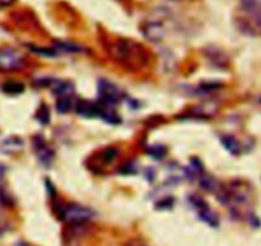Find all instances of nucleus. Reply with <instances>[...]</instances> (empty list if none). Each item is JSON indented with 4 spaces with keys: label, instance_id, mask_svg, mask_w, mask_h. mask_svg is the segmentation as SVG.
<instances>
[{
    "label": "nucleus",
    "instance_id": "nucleus-23",
    "mask_svg": "<svg viewBox=\"0 0 261 246\" xmlns=\"http://www.w3.org/2000/svg\"><path fill=\"white\" fill-rule=\"evenodd\" d=\"M260 101H261V100H260Z\"/></svg>",
    "mask_w": 261,
    "mask_h": 246
},
{
    "label": "nucleus",
    "instance_id": "nucleus-17",
    "mask_svg": "<svg viewBox=\"0 0 261 246\" xmlns=\"http://www.w3.org/2000/svg\"><path fill=\"white\" fill-rule=\"evenodd\" d=\"M37 119L40 120L42 124H47L48 120H50V112H48V109L46 106L41 107V110L37 114Z\"/></svg>",
    "mask_w": 261,
    "mask_h": 246
},
{
    "label": "nucleus",
    "instance_id": "nucleus-14",
    "mask_svg": "<svg viewBox=\"0 0 261 246\" xmlns=\"http://www.w3.org/2000/svg\"><path fill=\"white\" fill-rule=\"evenodd\" d=\"M250 15H251V18H250L249 22L246 23L247 30H249L250 32L259 33V35H261V12Z\"/></svg>",
    "mask_w": 261,
    "mask_h": 246
},
{
    "label": "nucleus",
    "instance_id": "nucleus-13",
    "mask_svg": "<svg viewBox=\"0 0 261 246\" xmlns=\"http://www.w3.org/2000/svg\"><path fill=\"white\" fill-rule=\"evenodd\" d=\"M241 7L247 14H255L261 12V0H240Z\"/></svg>",
    "mask_w": 261,
    "mask_h": 246
},
{
    "label": "nucleus",
    "instance_id": "nucleus-9",
    "mask_svg": "<svg viewBox=\"0 0 261 246\" xmlns=\"http://www.w3.org/2000/svg\"><path fill=\"white\" fill-rule=\"evenodd\" d=\"M198 212H199V217H200L204 222H206V224L211 225V226H218V222H219L218 216H217V214L214 213L208 206L199 209Z\"/></svg>",
    "mask_w": 261,
    "mask_h": 246
},
{
    "label": "nucleus",
    "instance_id": "nucleus-4",
    "mask_svg": "<svg viewBox=\"0 0 261 246\" xmlns=\"http://www.w3.org/2000/svg\"><path fill=\"white\" fill-rule=\"evenodd\" d=\"M23 66V58L10 47L0 48V71L19 70Z\"/></svg>",
    "mask_w": 261,
    "mask_h": 246
},
{
    "label": "nucleus",
    "instance_id": "nucleus-3",
    "mask_svg": "<svg viewBox=\"0 0 261 246\" xmlns=\"http://www.w3.org/2000/svg\"><path fill=\"white\" fill-rule=\"evenodd\" d=\"M98 96L102 104L109 105V106H114V105L119 104L122 100L121 89L116 86V84L111 83L109 81H99L98 83Z\"/></svg>",
    "mask_w": 261,
    "mask_h": 246
},
{
    "label": "nucleus",
    "instance_id": "nucleus-8",
    "mask_svg": "<svg viewBox=\"0 0 261 246\" xmlns=\"http://www.w3.org/2000/svg\"><path fill=\"white\" fill-rule=\"evenodd\" d=\"M55 51H59V53H66V54H79L83 53L84 48L82 46L75 45L73 42H64V41H59V42L55 43Z\"/></svg>",
    "mask_w": 261,
    "mask_h": 246
},
{
    "label": "nucleus",
    "instance_id": "nucleus-7",
    "mask_svg": "<svg viewBox=\"0 0 261 246\" xmlns=\"http://www.w3.org/2000/svg\"><path fill=\"white\" fill-rule=\"evenodd\" d=\"M22 147H23L22 139H19V138L17 137L8 138V139H5L4 142L2 143V145H0V148H2L5 153L18 152V151L22 150Z\"/></svg>",
    "mask_w": 261,
    "mask_h": 246
},
{
    "label": "nucleus",
    "instance_id": "nucleus-2",
    "mask_svg": "<svg viewBox=\"0 0 261 246\" xmlns=\"http://www.w3.org/2000/svg\"><path fill=\"white\" fill-rule=\"evenodd\" d=\"M59 216L63 221L74 225H82L91 221L94 213L89 208L79 204H65L59 208Z\"/></svg>",
    "mask_w": 261,
    "mask_h": 246
},
{
    "label": "nucleus",
    "instance_id": "nucleus-10",
    "mask_svg": "<svg viewBox=\"0 0 261 246\" xmlns=\"http://www.w3.org/2000/svg\"><path fill=\"white\" fill-rule=\"evenodd\" d=\"M2 91L4 92V93L10 94V96H17V94L22 93V92L24 91V86H23L20 82H5L2 86Z\"/></svg>",
    "mask_w": 261,
    "mask_h": 246
},
{
    "label": "nucleus",
    "instance_id": "nucleus-12",
    "mask_svg": "<svg viewBox=\"0 0 261 246\" xmlns=\"http://www.w3.org/2000/svg\"><path fill=\"white\" fill-rule=\"evenodd\" d=\"M54 92L60 97H69L74 92V87L69 82H56Z\"/></svg>",
    "mask_w": 261,
    "mask_h": 246
},
{
    "label": "nucleus",
    "instance_id": "nucleus-6",
    "mask_svg": "<svg viewBox=\"0 0 261 246\" xmlns=\"http://www.w3.org/2000/svg\"><path fill=\"white\" fill-rule=\"evenodd\" d=\"M143 32H144L145 37L149 38L153 42H160L165 38V30H163V26L158 22H149L144 26L143 28Z\"/></svg>",
    "mask_w": 261,
    "mask_h": 246
},
{
    "label": "nucleus",
    "instance_id": "nucleus-1",
    "mask_svg": "<svg viewBox=\"0 0 261 246\" xmlns=\"http://www.w3.org/2000/svg\"><path fill=\"white\" fill-rule=\"evenodd\" d=\"M114 55L117 60L121 61H138L147 60L145 58V53L143 47L138 43L133 42V41L122 40L119 41L116 45L114 46Z\"/></svg>",
    "mask_w": 261,
    "mask_h": 246
},
{
    "label": "nucleus",
    "instance_id": "nucleus-21",
    "mask_svg": "<svg viewBox=\"0 0 261 246\" xmlns=\"http://www.w3.org/2000/svg\"><path fill=\"white\" fill-rule=\"evenodd\" d=\"M10 0H0V5H4V4H8Z\"/></svg>",
    "mask_w": 261,
    "mask_h": 246
},
{
    "label": "nucleus",
    "instance_id": "nucleus-18",
    "mask_svg": "<svg viewBox=\"0 0 261 246\" xmlns=\"http://www.w3.org/2000/svg\"><path fill=\"white\" fill-rule=\"evenodd\" d=\"M200 185L203 186L204 189H206V190H214V189H216V183H214L213 179L209 178V176H206L205 179L201 180Z\"/></svg>",
    "mask_w": 261,
    "mask_h": 246
},
{
    "label": "nucleus",
    "instance_id": "nucleus-11",
    "mask_svg": "<svg viewBox=\"0 0 261 246\" xmlns=\"http://www.w3.org/2000/svg\"><path fill=\"white\" fill-rule=\"evenodd\" d=\"M222 143H223L224 147H226L229 152L233 153V155H239V153L241 152V144H240L239 140L234 137H232V135H224V137L222 138Z\"/></svg>",
    "mask_w": 261,
    "mask_h": 246
},
{
    "label": "nucleus",
    "instance_id": "nucleus-5",
    "mask_svg": "<svg viewBox=\"0 0 261 246\" xmlns=\"http://www.w3.org/2000/svg\"><path fill=\"white\" fill-rule=\"evenodd\" d=\"M33 147H35V152L37 155L38 160L41 161L43 166H50L54 161V151L43 142L42 139H37L33 143Z\"/></svg>",
    "mask_w": 261,
    "mask_h": 246
},
{
    "label": "nucleus",
    "instance_id": "nucleus-19",
    "mask_svg": "<svg viewBox=\"0 0 261 246\" xmlns=\"http://www.w3.org/2000/svg\"><path fill=\"white\" fill-rule=\"evenodd\" d=\"M8 230H9V222H8L4 217L0 216V236L4 235Z\"/></svg>",
    "mask_w": 261,
    "mask_h": 246
},
{
    "label": "nucleus",
    "instance_id": "nucleus-16",
    "mask_svg": "<svg viewBox=\"0 0 261 246\" xmlns=\"http://www.w3.org/2000/svg\"><path fill=\"white\" fill-rule=\"evenodd\" d=\"M0 203H2L3 206H7V207L12 206L13 204L12 196L9 195V193H8L7 190H5L3 181H0Z\"/></svg>",
    "mask_w": 261,
    "mask_h": 246
},
{
    "label": "nucleus",
    "instance_id": "nucleus-22",
    "mask_svg": "<svg viewBox=\"0 0 261 246\" xmlns=\"http://www.w3.org/2000/svg\"><path fill=\"white\" fill-rule=\"evenodd\" d=\"M175 2H181V0H175Z\"/></svg>",
    "mask_w": 261,
    "mask_h": 246
},
{
    "label": "nucleus",
    "instance_id": "nucleus-15",
    "mask_svg": "<svg viewBox=\"0 0 261 246\" xmlns=\"http://www.w3.org/2000/svg\"><path fill=\"white\" fill-rule=\"evenodd\" d=\"M71 106V100L70 97H60L58 100V104H56V109H58L59 112L61 114H65V112L69 111Z\"/></svg>",
    "mask_w": 261,
    "mask_h": 246
},
{
    "label": "nucleus",
    "instance_id": "nucleus-20",
    "mask_svg": "<svg viewBox=\"0 0 261 246\" xmlns=\"http://www.w3.org/2000/svg\"><path fill=\"white\" fill-rule=\"evenodd\" d=\"M14 246H31L30 244H25V242H17Z\"/></svg>",
    "mask_w": 261,
    "mask_h": 246
}]
</instances>
